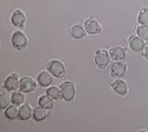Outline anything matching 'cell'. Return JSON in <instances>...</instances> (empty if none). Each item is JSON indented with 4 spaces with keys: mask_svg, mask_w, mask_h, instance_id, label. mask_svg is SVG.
Wrapping results in <instances>:
<instances>
[{
    "mask_svg": "<svg viewBox=\"0 0 148 132\" xmlns=\"http://www.w3.org/2000/svg\"><path fill=\"white\" fill-rule=\"evenodd\" d=\"M60 93H62V98H63L65 101H72L73 98H75L76 94V88L75 85L70 81H65L60 85Z\"/></svg>",
    "mask_w": 148,
    "mask_h": 132,
    "instance_id": "cell-1",
    "label": "cell"
},
{
    "mask_svg": "<svg viewBox=\"0 0 148 132\" xmlns=\"http://www.w3.org/2000/svg\"><path fill=\"white\" fill-rule=\"evenodd\" d=\"M11 42L12 45H13L14 49L17 50H21V49H25L27 46V38L26 36L24 35L21 31L17 30L12 33V37H11Z\"/></svg>",
    "mask_w": 148,
    "mask_h": 132,
    "instance_id": "cell-2",
    "label": "cell"
},
{
    "mask_svg": "<svg viewBox=\"0 0 148 132\" xmlns=\"http://www.w3.org/2000/svg\"><path fill=\"white\" fill-rule=\"evenodd\" d=\"M110 59H112V57H110V54L107 50H97L95 54L94 61L98 69H104L109 64Z\"/></svg>",
    "mask_w": 148,
    "mask_h": 132,
    "instance_id": "cell-3",
    "label": "cell"
},
{
    "mask_svg": "<svg viewBox=\"0 0 148 132\" xmlns=\"http://www.w3.org/2000/svg\"><path fill=\"white\" fill-rule=\"evenodd\" d=\"M47 70L52 74V76L55 77H62L65 75V67L60 61L57 59H52V61L49 62L47 64Z\"/></svg>",
    "mask_w": 148,
    "mask_h": 132,
    "instance_id": "cell-4",
    "label": "cell"
},
{
    "mask_svg": "<svg viewBox=\"0 0 148 132\" xmlns=\"http://www.w3.org/2000/svg\"><path fill=\"white\" fill-rule=\"evenodd\" d=\"M127 71V66L121 61H115L110 66V75L113 77H122Z\"/></svg>",
    "mask_w": 148,
    "mask_h": 132,
    "instance_id": "cell-5",
    "label": "cell"
},
{
    "mask_svg": "<svg viewBox=\"0 0 148 132\" xmlns=\"http://www.w3.org/2000/svg\"><path fill=\"white\" fill-rule=\"evenodd\" d=\"M37 88L36 82L33 81L32 77L25 76V77H21L20 82H19V89L23 93H31Z\"/></svg>",
    "mask_w": 148,
    "mask_h": 132,
    "instance_id": "cell-6",
    "label": "cell"
},
{
    "mask_svg": "<svg viewBox=\"0 0 148 132\" xmlns=\"http://www.w3.org/2000/svg\"><path fill=\"white\" fill-rule=\"evenodd\" d=\"M19 79H18V75L17 74H11L6 77L5 82H4V88L8 92H12V91H16L17 88H19Z\"/></svg>",
    "mask_w": 148,
    "mask_h": 132,
    "instance_id": "cell-7",
    "label": "cell"
},
{
    "mask_svg": "<svg viewBox=\"0 0 148 132\" xmlns=\"http://www.w3.org/2000/svg\"><path fill=\"white\" fill-rule=\"evenodd\" d=\"M84 28H85V31H87L89 35H98L102 31V28L100 25V23H98L97 20H94V19L85 20Z\"/></svg>",
    "mask_w": 148,
    "mask_h": 132,
    "instance_id": "cell-8",
    "label": "cell"
},
{
    "mask_svg": "<svg viewBox=\"0 0 148 132\" xmlns=\"http://www.w3.org/2000/svg\"><path fill=\"white\" fill-rule=\"evenodd\" d=\"M129 48L134 53H140L145 49V41L139 36H132L129 38Z\"/></svg>",
    "mask_w": 148,
    "mask_h": 132,
    "instance_id": "cell-9",
    "label": "cell"
},
{
    "mask_svg": "<svg viewBox=\"0 0 148 132\" xmlns=\"http://www.w3.org/2000/svg\"><path fill=\"white\" fill-rule=\"evenodd\" d=\"M11 21H12V25L13 26L21 29L24 26V24H25V15H24L20 10H16L13 13H12Z\"/></svg>",
    "mask_w": 148,
    "mask_h": 132,
    "instance_id": "cell-10",
    "label": "cell"
},
{
    "mask_svg": "<svg viewBox=\"0 0 148 132\" xmlns=\"http://www.w3.org/2000/svg\"><path fill=\"white\" fill-rule=\"evenodd\" d=\"M112 88H113V91L116 94L121 95V97H125V95H127V93H128V86H127V83L123 81V80H120V79L116 80V81H114L112 83Z\"/></svg>",
    "mask_w": 148,
    "mask_h": 132,
    "instance_id": "cell-11",
    "label": "cell"
},
{
    "mask_svg": "<svg viewBox=\"0 0 148 132\" xmlns=\"http://www.w3.org/2000/svg\"><path fill=\"white\" fill-rule=\"evenodd\" d=\"M37 81H38L40 87H49L52 82V74L50 71H49V73L47 71H42V73H39L38 76H37Z\"/></svg>",
    "mask_w": 148,
    "mask_h": 132,
    "instance_id": "cell-12",
    "label": "cell"
},
{
    "mask_svg": "<svg viewBox=\"0 0 148 132\" xmlns=\"http://www.w3.org/2000/svg\"><path fill=\"white\" fill-rule=\"evenodd\" d=\"M110 54V57H112V59H114V61H122V59L126 58V50L123 49L122 46H114L110 49L109 51Z\"/></svg>",
    "mask_w": 148,
    "mask_h": 132,
    "instance_id": "cell-13",
    "label": "cell"
},
{
    "mask_svg": "<svg viewBox=\"0 0 148 132\" xmlns=\"http://www.w3.org/2000/svg\"><path fill=\"white\" fill-rule=\"evenodd\" d=\"M33 115V111L31 110L30 105H23L19 109V114H18V119L20 120H29V119Z\"/></svg>",
    "mask_w": 148,
    "mask_h": 132,
    "instance_id": "cell-14",
    "label": "cell"
},
{
    "mask_svg": "<svg viewBox=\"0 0 148 132\" xmlns=\"http://www.w3.org/2000/svg\"><path fill=\"white\" fill-rule=\"evenodd\" d=\"M85 28H83L82 25H79V24H76V25H73L70 30V35L72 38L75 39H82L84 36H85Z\"/></svg>",
    "mask_w": 148,
    "mask_h": 132,
    "instance_id": "cell-15",
    "label": "cell"
},
{
    "mask_svg": "<svg viewBox=\"0 0 148 132\" xmlns=\"http://www.w3.org/2000/svg\"><path fill=\"white\" fill-rule=\"evenodd\" d=\"M47 110H45L44 107H37V109H34L33 110V115H32V118L34 119L36 122H43V120H45V119L47 118V112H46Z\"/></svg>",
    "mask_w": 148,
    "mask_h": 132,
    "instance_id": "cell-16",
    "label": "cell"
},
{
    "mask_svg": "<svg viewBox=\"0 0 148 132\" xmlns=\"http://www.w3.org/2000/svg\"><path fill=\"white\" fill-rule=\"evenodd\" d=\"M38 105L40 107H44L45 110H51L53 107V99L49 97L47 94L42 95V97L39 98V100H38Z\"/></svg>",
    "mask_w": 148,
    "mask_h": 132,
    "instance_id": "cell-17",
    "label": "cell"
},
{
    "mask_svg": "<svg viewBox=\"0 0 148 132\" xmlns=\"http://www.w3.org/2000/svg\"><path fill=\"white\" fill-rule=\"evenodd\" d=\"M19 114V110H17L16 106H7L5 110V117L10 120H14V119L18 118Z\"/></svg>",
    "mask_w": 148,
    "mask_h": 132,
    "instance_id": "cell-18",
    "label": "cell"
},
{
    "mask_svg": "<svg viewBox=\"0 0 148 132\" xmlns=\"http://www.w3.org/2000/svg\"><path fill=\"white\" fill-rule=\"evenodd\" d=\"M138 21L140 25H148V8H142L139 12Z\"/></svg>",
    "mask_w": 148,
    "mask_h": 132,
    "instance_id": "cell-19",
    "label": "cell"
},
{
    "mask_svg": "<svg viewBox=\"0 0 148 132\" xmlns=\"http://www.w3.org/2000/svg\"><path fill=\"white\" fill-rule=\"evenodd\" d=\"M11 101L13 105L16 106H19V105H23L24 102V94L23 92H14L13 94H12V97H11Z\"/></svg>",
    "mask_w": 148,
    "mask_h": 132,
    "instance_id": "cell-20",
    "label": "cell"
},
{
    "mask_svg": "<svg viewBox=\"0 0 148 132\" xmlns=\"http://www.w3.org/2000/svg\"><path fill=\"white\" fill-rule=\"evenodd\" d=\"M46 94L49 95L50 98H52L53 100H57L62 97V93H60V88L58 87H49L46 89Z\"/></svg>",
    "mask_w": 148,
    "mask_h": 132,
    "instance_id": "cell-21",
    "label": "cell"
},
{
    "mask_svg": "<svg viewBox=\"0 0 148 132\" xmlns=\"http://www.w3.org/2000/svg\"><path fill=\"white\" fill-rule=\"evenodd\" d=\"M136 35L145 42H148V25H140L136 29Z\"/></svg>",
    "mask_w": 148,
    "mask_h": 132,
    "instance_id": "cell-22",
    "label": "cell"
},
{
    "mask_svg": "<svg viewBox=\"0 0 148 132\" xmlns=\"http://www.w3.org/2000/svg\"><path fill=\"white\" fill-rule=\"evenodd\" d=\"M7 92L8 91H6V92L0 94V107H1V109H6V107L8 106L10 100H11V97L8 95Z\"/></svg>",
    "mask_w": 148,
    "mask_h": 132,
    "instance_id": "cell-23",
    "label": "cell"
},
{
    "mask_svg": "<svg viewBox=\"0 0 148 132\" xmlns=\"http://www.w3.org/2000/svg\"><path fill=\"white\" fill-rule=\"evenodd\" d=\"M143 56H145V58H147V59H148V46H146V48H145V53H143Z\"/></svg>",
    "mask_w": 148,
    "mask_h": 132,
    "instance_id": "cell-24",
    "label": "cell"
}]
</instances>
